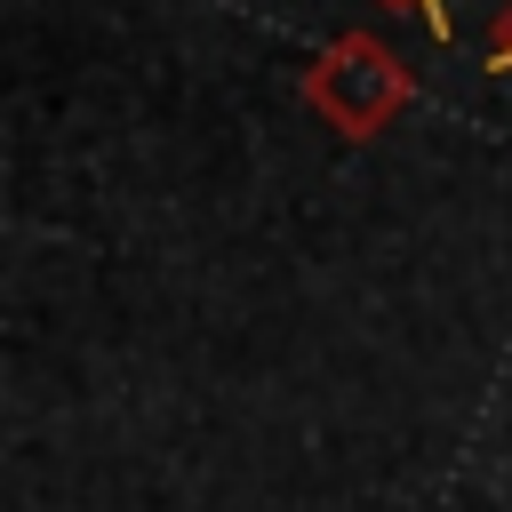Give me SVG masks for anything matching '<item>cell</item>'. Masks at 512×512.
Returning a JSON list of instances; mask_svg holds the SVG:
<instances>
[{
    "instance_id": "obj_2",
    "label": "cell",
    "mask_w": 512,
    "mask_h": 512,
    "mask_svg": "<svg viewBox=\"0 0 512 512\" xmlns=\"http://www.w3.org/2000/svg\"><path fill=\"white\" fill-rule=\"evenodd\" d=\"M480 64H488L496 80H512V0L496 8V24H488V40H480Z\"/></svg>"
},
{
    "instance_id": "obj_3",
    "label": "cell",
    "mask_w": 512,
    "mask_h": 512,
    "mask_svg": "<svg viewBox=\"0 0 512 512\" xmlns=\"http://www.w3.org/2000/svg\"><path fill=\"white\" fill-rule=\"evenodd\" d=\"M384 8H400V16H416V24H424V32L440 40V48L456 40V16H448V0H384Z\"/></svg>"
},
{
    "instance_id": "obj_1",
    "label": "cell",
    "mask_w": 512,
    "mask_h": 512,
    "mask_svg": "<svg viewBox=\"0 0 512 512\" xmlns=\"http://www.w3.org/2000/svg\"><path fill=\"white\" fill-rule=\"evenodd\" d=\"M296 96H304V112H312L336 144H376L392 120H408V112H416L424 80L408 72V56H400L384 32L344 24V32L304 64Z\"/></svg>"
}]
</instances>
